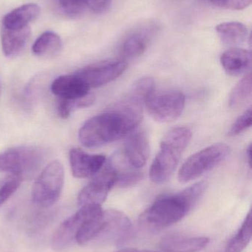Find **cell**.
<instances>
[{"label": "cell", "mask_w": 252, "mask_h": 252, "mask_svg": "<svg viewBox=\"0 0 252 252\" xmlns=\"http://www.w3.org/2000/svg\"><path fill=\"white\" fill-rule=\"evenodd\" d=\"M142 118V103L128 98L86 121L78 138L87 148H99L128 135L137 128Z\"/></svg>", "instance_id": "1"}, {"label": "cell", "mask_w": 252, "mask_h": 252, "mask_svg": "<svg viewBox=\"0 0 252 252\" xmlns=\"http://www.w3.org/2000/svg\"><path fill=\"white\" fill-rule=\"evenodd\" d=\"M206 188V182H198L179 193L158 198L141 215L139 221L142 226L152 230H159L175 224L198 204Z\"/></svg>", "instance_id": "2"}, {"label": "cell", "mask_w": 252, "mask_h": 252, "mask_svg": "<svg viewBox=\"0 0 252 252\" xmlns=\"http://www.w3.org/2000/svg\"><path fill=\"white\" fill-rule=\"evenodd\" d=\"M131 228L130 219L122 212L102 210L83 224L75 242L80 245L92 241L103 244L121 243L129 236Z\"/></svg>", "instance_id": "3"}, {"label": "cell", "mask_w": 252, "mask_h": 252, "mask_svg": "<svg viewBox=\"0 0 252 252\" xmlns=\"http://www.w3.org/2000/svg\"><path fill=\"white\" fill-rule=\"evenodd\" d=\"M191 138L192 132L186 127L173 128L163 138L161 149L149 170V177L154 183L161 185L171 178Z\"/></svg>", "instance_id": "4"}, {"label": "cell", "mask_w": 252, "mask_h": 252, "mask_svg": "<svg viewBox=\"0 0 252 252\" xmlns=\"http://www.w3.org/2000/svg\"><path fill=\"white\" fill-rule=\"evenodd\" d=\"M45 158L44 150L38 147L9 148L0 154V171L22 179H29L38 172Z\"/></svg>", "instance_id": "5"}, {"label": "cell", "mask_w": 252, "mask_h": 252, "mask_svg": "<svg viewBox=\"0 0 252 252\" xmlns=\"http://www.w3.org/2000/svg\"><path fill=\"white\" fill-rule=\"evenodd\" d=\"M230 148L224 143L210 145L186 160L179 172V180L187 183L201 177L218 165L229 155Z\"/></svg>", "instance_id": "6"}, {"label": "cell", "mask_w": 252, "mask_h": 252, "mask_svg": "<svg viewBox=\"0 0 252 252\" xmlns=\"http://www.w3.org/2000/svg\"><path fill=\"white\" fill-rule=\"evenodd\" d=\"M65 180L62 163L58 160L47 164L36 180L32 189V199L40 207H48L60 196Z\"/></svg>", "instance_id": "7"}, {"label": "cell", "mask_w": 252, "mask_h": 252, "mask_svg": "<svg viewBox=\"0 0 252 252\" xmlns=\"http://www.w3.org/2000/svg\"><path fill=\"white\" fill-rule=\"evenodd\" d=\"M151 117L160 123H171L183 113L186 99L178 90H154L144 101Z\"/></svg>", "instance_id": "8"}, {"label": "cell", "mask_w": 252, "mask_h": 252, "mask_svg": "<svg viewBox=\"0 0 252 252\" xmlns=\"http://www.w3.org/2000/svg\"><path fill=\"white\" fill-rule=\"evenodd\" d=\"M115 170L108 162L78 194V203L80 207L102 205L110 189L115 186Z\"/></svg>", "instance_id": "9"}, {"label": "cell", "mask_w": 252, "mask_h": 252, "mask_svg": "<svg viewBox=\"0 0 252 252\" xmlns=\"http://www.w3.org/2000/svg\"><path fill=\"white\" fill-rule=\"evenodd\" d=\"M101 206H84L75 214L62 222L52 238V247L61 251L69 247L75 241L77 234L86 220L102 210Z\"/></svg>", "instance_id": "10"}, {"label": "cell", "mask_w": 252, "mask_h": 252, "mask_svg": "<svg viewBox=\"0 0 252 252\" xmlns=\"http://www.w3.org/2000/svg\"><path fill=\"white\" fill-rule=\"evenodd\" d=\"M127 66V62L124 61H105L86 66L75 74L89 88H96L116 79L125 71Z\"/></svg>", "instance_id": "11"}, {"label": "cell", "mask_w": 252, "mask_h": 252, "mask_svg": "<svg viewBox=\"0 0 252 252\" xmlns=\"http://www.w3.org/2000/svg\"><path fill=\"white\" fill-rule=\"evenodd\" d=\"M124 157L135 168L144 167L150 154V145L147 133L143 129L136 128L127 135Z\"/></svg>", "instance_id": "12"}, {"label": "cell", "mask_w": 252, "mask_h": 252, "mask_svg": "<svg viewBox=\"0 0 252 252\" xmlns=\"http://www.w3.org/2000/svg\"><path fill=\"white\" fill-rule=\"evenodd\" d=\"M106 163L104 155L89 154L80 148H72L70 151V164L74 177L87 179L93 177Z\"/></svg>", "instance_id": "13"}, {"label": "cell", "mask_w": 252, "mask_h": 252, "mask_svg": "<svg viewBox=\"0 0 252 252\" xmlns=\"http://www.w3.org/2000/svg\"><path fill=\"white\" fill-rule=\"evenodd\" d=\"M90 89L76 74L62 75L51 84V91L60 100H75L90 94Z\"/></svg>", "instance_id": "14"}, {"label": "cell", "mask_w": 252, "mask_h": 252, "mask_svg": "<svg viewBox=\"0 0 252 252\" xmlns=\"http://www.w3.org/2000/svg\"><path fill=\"white\" fill-rule=\"evenodd\" d=\"M210 244L206 237H186L170 235L161 240L159 248L164 252H198Z\"/></svg>", "instance_id": "15"}, {"label": "cell", "mask_w": 252, "mask_h": 252, "mask_svg": "<svg viewBox=\"0 0 252 252\" xmlns=\"http://www.w3.org/2000/svg\"><path fill=\"white\" fill-rule=\"evenodd\" d=\"M31 35L29 26L21 29H7L1 31V44L3 53L7 57H14L25 48Z\"/></svg>", "instance_id": "16"}, {"label": "cell", "mask_w": 252, "mask_h": 252, "mask_svg": "<svg viewBox=\"0 0 252 252\" xmlns=\"http://www.w3.org/2000/svg\"><path fill=\"white\" fill-rule=\"evenodd\" d=\"M41 9L35 3H28L16 7L7 13L2 19V28L21 29L29 26L28 24L39 16Z\"/></svg>", "instance_id": "17"}, {"label": "cell", "mask_w": 252, "mask_h": 252, "mask_svg": "<svg viewBox=\"0 0 252 252\" xmlns=\"http://www.w3.org/2000/svg\"><path fill=\"white\" fill-rule=\"evenodd\" d=\"M220 63L229 75H241L251 66V52L237 47L229 49L222 54Z\"/></svg>", "instance_id": "18"}, {"label": "cell", "mask_w": 252, "mask_h": 252, "mask_svg": "<svg viewBox=\"0 0 252 252\" xmlns=\"http://www.w3.org/2000/svg\"><path fill=\"white\" fill-rule=\"evenodd\" d=\"M109 163L116 175L115 186L129 188L136 185L143 179V173L130 165L124 156L121 157V155H116L111 158Z\"/></svg>", "instance_id": "19"}, {"label": "cell", "mask_w": 252, "mask_h": 252, "mask_svg": "<svg viewBox=\"0 0 252 252\" xmlns=\"http://www.w3.org/2000/svg\"><path fill=\"white\" fill-rule=\"evenodd\" d=\"M216 31L220 39L229 45H239L247 39V27L241 22H223L216 27Z\"/></svg>", "instance_id": "20"}, {"label": "cell", "mask_w": 252, "mask_h": 252, "mask_svg": "<svg viewBox=\"0 0 252 252\" xmlns=\"http://www.w3.org/2000/svg\"><path fill=\"white\" fill-rule=\"evenodd\" d=\"M62 43L60 36L53 31L43 32L34 41L32 51L36 56H53L60 51Z\"/></svg>", "instance_id": "21"}, {"label": "cell", "mask_w": 252, "mask_h": 252, "mask_svg": "<svg viewBox=\"0 0 252 252\" xmlns=\"http://www.w3.org/2000/svg\"><path fill=\"white\" fill-rule=\"evenodd\" d=\"M150 32L139 31L127 37L122 46V54L127 59L139 57L146 51L149 41Z\"/></svg>", "instance_id": "22"}, {"label": "cell", "mask_w": 252, "mask_h": 252, "mask_svg": "<svg viewBox=\"0 0 252 252\" xmlns=\"http://www.w3.org/2000/svg\"><path fill=\"white\" fill-rule=\"evenodd\" d=\"M252 239V214L248 213L242 226L235 236L229 241L226 252H242Z\"/></svg>", "instance_id": "23"}, {"label": "cell", "mask_w": 252, "mask_h": 252, "mask_svg": "<svg viewBox=\"0 0 252 252\" xmlns=\"http://www.w3.org/2000/svg\"><path fill=\"white\" fill-rule=\"evenodd\" d=\"M252 97V75H246L234 87L229 96V106L238 109L247 104Z\"/></svg>", "instance_id": "24"}, {"label": "cell", "mask_w": 252, "mask_h": 252, "mask_svg": "<svg viewBox=\"0 0 252 252\" xmlns=\"http://www.w3.org/2000/svg\"><path fill=\"white\" fill-rule=\"evenodd\" d=\"M95 100L96 98L94 94L91 93L81 98L75 99V100H60L58 104V112L62 118L67 119L74 111L89 107L93 105Z\"/></svg>", "instance_id": "25"}, {"label": "cell", "mask_w": 252, "mask_h": 252, "mask_svg": "<svg viewBox=\"0 0 252 252\" xmlns=\"http://www.w3.org/2000/svg\"><path fill=\"white\" fill-rule=\"evenodd\" d=\"M155 90V83L153 79L148 77L138 80L130 92L128 98L140 103H144L146 97Z\"/></svg>", "instance_id": "26"}, {"label": "cell", "mask_w": 252, "mask_h": 252, "mask_svg": "<svg viewBox=\"0 0 252 252\" xmlns=\"http://www.w3.org/2000/svg\"><path fill=\"white\" fill-rule=\"evenodd\" d=\"M22 181V179L13 175L0 179V207L17 190Z\"/></svg>", "instance_id": "27"}, {"label": "cell", "mask_w": 252, "mask_h": 252, "mask_svg": "<svg viewBox=\"0 0 252 252\" xmlns=\"http://www.w3.org/2000/svg\"><path fill=\"white\" fill-rule=\"evenodd\" d=\"M252 126V109L250 108L236 120L229 130V136H237Z\"/></svg>", "instance_id": "28"}, {"label": "cell", "mask_w": 252, "mask_h": 252, "mask_svg": "<svg viewBox=\"0 0 252 252\" xmlns=\"http://www.w3.org/2000/svg\"><path fill=\"white\" fill-rule=\"evenodd\" d=\"M59 4L64 12L69 16L79 15L84 10V0H59Z\"/></svg>", "instance_id": "29"}, {"label": "cell", "mask_w": 252, "mask_h": 252, "mask_svg": "<svg viewBox=\"0 0 252 252\" xmlns=\"http://www.w3.org/2000/svg\"><path fill=\"white\" fill-rule=\"evenodd\" d=\"M252 0H224L223 7L234 10H241L251 4Z\"/></svg>", "instance_id": "30"}, {"label": "cell", "mask_w": 252, "mask_h": 252, "mask_svg": "<svg viewBox=\"0 0 252 252\" xmlns=\"http://www.w3.org/2000/svg\"><path fill=\"white\" fill-rule=\"evenodd\" d=\"M84 1L93 11L102 12L108 7L109 0H84Z\"/></svg>", "instance_id": "31"}, {"label": "cell", "mask_w": 252, "mask_h": 252, "mask_svg": "<svg viewBox=\"0 0 252 252\" xmlns=\"http://www.w3.org/2000/svg\"><path fill=\"white\" fill-rule=\"evenodd\" d=\"M117 252H155L152 251H149V250H137V249H131V248H127V249H123V250H119V251Z\"/></svg>", "instance_id": "32"}, {"label": "cell", "mask_w": 252, "mask_h": 252, "mask_svg": "<svg viewBox=\"0 0 252 252\" xmlns=\"http://www.w3.org/2000/svg\"><path fill=\"white\" fill-rule=\"evenodd\" d=\"M247 155L248 157L249 164L251 165V158H252V145H250V146L247 148Z\"/></svg>", "instance_id": "33"}]
</instances>
